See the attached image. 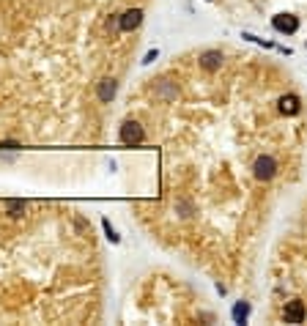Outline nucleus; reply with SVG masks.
<instances>
[{
	"instance_id": "0eeeda50",
	"label": "nucleus",
	"mask_w": 307,
	"mask_h": 326,
	"mask_svg": "<svg viewBox=\"0 0 307 326\" xmlns=\"http://www.w3.org/2000/svg\"><path fill=\"white\" fill-rule=\"evenodd\" d=\"M280 113L283 115H296L299 113V96L296 93H285V96L280 99Z\"/></svg>"
},
{
	"instance_id": "423d86ee",
	"label": "nucleus",
	"mask_w": 307,
	"mask_h": 326,
	"mask_svg": "<svg viewBox=\"0 0 307 326\" xmlns=\"http://www.w3.org/2000/svg\"><path fill=\"white\" fill-rule=\"evenodd\" d=\"M200 66L206 71H217L222 66V52H217V50H209V52H203L200 55Z\"/></svg>"
},
{
	"instance_id": "39448f33",
	"label": "nucleus",
	"mask_w": 307,
	"mask_h": 326,
	"mask_svg": "<svg viewBox=\"0 0 307 326\" xmlns=\"http://www.w3.org/2000/svg\"><path fill=\"white\" fill-rule=\"evenodd\" d=\"M140 22H143V11L140 9H129L121 14V22H118V28L129 33V30H134V28H140Z\"/></svg>"
},
{
	"instance_id": "f257e3e1",
	"label": "nucleus",
	"mask_w": 307,
	"mask_h": 326,
	"mask_svg": "<svg viewBox=\"0 0 307 326\" xmlns=\"http://www.w3.org/2000/svg\"><path fill=\"white\" fill-rule=\"evenodd\" d=\"M146 140V132H143V126L138 121H124V126H121V142H126V146H138V142Z\"/></svg>"
},
{
	"instance_id": "9d476101",
	"label": "nucleus",
	"mask_w": 307,
	"mask_h": 326,
	"mask_svg": "<svg viewBox=\"0 0 307 326\" xmlns=\"http://www.w3.org/2000/svg\"><path fill=\"white\" fill-rule=\"evenodd\" d=\"M101 228H105V233H107V239H110L113 244H118L121 241V236L115 233V228L110 225V220H101Z\"/></svg>"
},
{
	"instance_id": "f8f14e48",
	"label": "nucleus",
	"mask_w": 307,
	"mask_h": 326,
	"mask_svg": "<svg viewBox=\"0 0 307 326\" xmlns=\"http://www.w3.org/2000/svg\"><path fill=\"white\" fill-rule=\"evenodd\" d=\"M151 60H156V50H151V52H148V55H146V60H143V63H151Z\"/></svg>"
},
{
	"instance_id": "9b49d317",
	"label": "nucleus",
	"mask_w": 307,
	"mask_h": 326,
	"mask_svg": "<svg viewBox=\"0 0 307 326\" xmlns=\"http://www.w3.org/2000/svg\"><path fill=\"white\" fill-rule=\"evenodd\" d=\"M14 146H19V142H14V140H3V142H0V148H14Z\"/></svg>"
},
{
	"instance_id": "1a4fd4ad",
	"label": "nucleus",
	"mask_w": 307,
	"mask_h": 326,
	"mask_svg": "<svg viewBox=\"0 0 307 326\" xmlns=\"http://www.w3.org/2000/svg\"><path fill=\"white\" fill-rule=\"evenodd\" d=\"M247 315H250V304L247 302H238L233 307V321L236 323H247Z\"/></svg>"
},
{
	"instance_id": "7ed1b4c3",
	"label": "nucleus",
	"mask_w": 307,
	"mask_h": 326,
	"mask_svg": "<svg viewBox=\"0 0 307 326\" xmlns=\"http://www.w3.org/2000/svg\"><path fill=\"white\" fill-rule=\"evenodd\" d=\"M283 315H285V323H302L304 315H307V310H304V304L299 302V299H291V302L285 304Z\"/></svg>"
},
{
	"instance_id": "f03ea898",
	"label": "nucleus",
	"mask_w": 307,
	"mask_h": 326,
	"mask_svg": "<svg viewBox=\"0 0 307 326\" xmlns=\"http://www.w3.org/2000/svg\"><path fill=\"white\" fill-rule=\"evenodd\" d=\"M252 170H255V178L258 181H271L277 175V162L271 159V156H258Z\"/></svg>"
},
{
	"instance_id": "20e7f679",
	"label": "nucleus",
	"mask_w": 307,
	"mask_h": 326,
	"mask_svg": "<svg viewBox=\"0 0 307 326\" xmlns=\"http://www.w3.org/2000/svg\"><path fill=\"white\" fill-rule=\"evenodd\" d=\"M271 25H275L277 33H296L299 30V19L293 14H277L271 19Z\"/></svg>"
},
{
	"instance_id": "6e6552de",
	"label": "nucleus",
	"mask_w": 307,
	"mask_h": 326,
	"mask_svg": "<svg viewBox=\"0 0 307 326\" xmlns=\"http://www.w3.org/2000/svg\"><path fill=\"white\" fill-rule=\"evenodd\" d=\"M115 88H118V85H115V80H101V83H99V99L110 101L115 96Z\"/></svg>"
}]
</instances>
